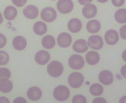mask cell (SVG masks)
<instances>
[{"label":"cell","instance_id":"obj_1","mask_svg":"<svg viewBox=\"0 0 126 103\" xmlns=\"http://www.w3.org/2000/svg\"><path fill=\"white\" fill-rule=\"evenodd\" d=\"M47 71L50 76L54 78H57L62 74L63 72V66L60 62L52 61L47 65Z\"/></svg>","mask_w":126,"mask_h":103},{"label":"cell","instance_id":"obj_2","mask_svg":"<svg viewBox=\"0 0 126 103\" xmlns=\"http://www.w3.org/2000/svg\"><path fill=\"white\" fill-rule=\"evenodd\" d=\"M69 90L66 86H59L54 90V97L59 101H63L67 100L69 96Z\"/></svg>","mask_w":126,"mask_h":103},{"label":"cell","instance_id":"obj_3","mask_svg":"<svg viewBox=\"0 0 126 103\" xmlns=\"http://www.w3.org/2000/svg\"><path fill=\"white\" fill-rule=\"evenodd\" d=\"M84 81L83 76L79 72H73L68 77V83L73 88H79Z\"/></svg>","mask_w":126,"mask_h":103},{"label":"cell","instance_id":"obj_4","mask_svg":"<svg viewBox=\"0 0 126 103\" xmlns=\"http://www.w3.org/2000/svg\"><path fill=\"white\" fill-rule=\"evenodd\" d=\"M40 16L43 21L47 23H51L56 20L57 17V13L53 8L47 7L42 10Z\"/></svg>","mask_w":126,"mask_h":103},{"label":"cell","instance_id":"obj_5","mask_svg":"<svg viewBox=\"0 0 126 103\" xmlns=\"http://www.w3.org/2000/svg\"><path fill=\"white\" fill-rule=\"evenodd\" d=\"M57 7L61 13L67 14L73 9L74 4L71 0H59L57 2Z\"/></svg>","mask_w":126,"mask_h":103},{"label":"cell","instance_id":"obj_6","mask_svg":"<svg viewBox=\"0 0 126 103\" xmlns=\"http://www.w3.org/2000/svg\"><path fill=\"white\" fill-rule=\"evenodd\" d=\"M68 64L71 68L74 70H79L83 67L85 61L83 58L79 55H73L69 58Z\"/></svg>","mask_w":126,"mask_h":103},{"label":"cell","instance_id":"obj_7","mask_svg":"<svg viewBox=\"0 0 126 103\" xmlns=\"http://www.w3.org/2000/svg\"><path fill=\"white\" fill-rule=\"evenodd\" d=\"M104 42L102 38L99 35L91 36L88 38V46L94 50L101 49L103 47Z\"/></svg>","mask_w":126,"mask_h":103},{"label":"cell","instance_id":"obj_8","mask_svg":"<svg viewBox=\"0 0 126 103\" xmlns=\"http://www.w3.org/2000/svg\"><path fill=\"white\" fill-rule=\"evenodd\" d=\"M99 79L104 85L109 86L113 81V76L111 72L107 70H104L99 75Z\"/></svg>","mask_w":126,"mask_h":103},{"label":"cell","instance_id":"obj_9","mask_svg":"<svg viewBox=\"0 0 126 103\" xmlns=\"http://www.w3.org/2000/svg\"><path fill=\"white\" fill-rule=\"evenodd\" d=\"M72 42L71 37L68 33H62L57 38V42L59 46L63 48L69 47Z\"/></svg>","mask_w":126,"mask_h":103},{"label":"cell","instance_id":"obj_10","mask_svg":"<svg viewBox=\"0 0 126 103\" xmlns=\"http://www.w3.org/2000/svg\"><path fill=\"white\" fill-rule=\"evenodd\" d=\"M50 60V55L47 51H40L37 53L35 56L36 63L40 65L46 64Z\"/></svg>","mask_w":126,"mask_h":103},{"label":"cell","instance_id":"obj_11","mask_svg":"<svg viewBox=\"0 0 126 103\" xmlns=\"http://www.w3.org/2000/svg\"><path fill=\"white\" fill-rule=\"evenodd\" d=\"M105 39L109 45H114L119 40V36L116 31L115 30H109L105 35Z\"/></svg>","mask_w":126,"mask_h":103},{"label":"cell","instance_id":"obj_12","mask_svg":"<svg viewBox=\"0 0 126 103\" xmlns=\"http://www.w3.org/2000/svg\"><path fill=\"white\" fill-rule=\"evenodd\" d=\"M97 13V7L92 4H86L82 9V14L86 18H92Z\"/></svg>","mask_w":126,"mask_h":103},{"label":"cell","instance_id":"obj_13","mask_svg":"<svg viewBox=\"0 0 126 103\" xmlns=\"http://www.w3.org/2000/svg\"><path fill=\"white\" fill-rule=\"evenodd\" d=\"M23 14L28 19H34L38 15V10L34 5H29L23 10Z\"/></svg>","mask_w":126,"mask_h":103},{"label":"cell","instance_id":"obj_14","mask_svg":"<svg viewBox=\"0 0 126 103\" xmlns=\"http://www.w3.org/2000/svg\"><path fill=\"white\" fill-rule=\"evenodd\" d=\"M42 92L40 89L37 87H32L27 92V96L32 101H37L42 97Z\"/></svg>","mask_w":126,"mask_h":103},{"label":"cell","instance_id":"obj_15","mask_svg":"<svg viewBox=\"0 0 126 103\" xmlns=\"http://www.w3.org/2000/svg\"><path fill=\"white\" fill-rule=\"evenodd\" d=\"M12 44L14 48L17 51H23L26 47L27 42L24 37L17 36L13 39Z\"/></svg>","mask_w":126,"mask_h":103},{"label":"cell","instance_id":"obj_16","mask_svg":"<svg viewBox=\"0 0 126 103\" xmlns=\"http://www.w3.org/2000/svg\"><path fill=\"white\" fill-rule=\"evenodd\" d=\"M73 49L78 53H83L88 50V47L85 39H78L74 42L73 47Z\"/></svg>","mask_w":126,"mask_h":103},{"label":"cell","instance_id":"obj_17","mask_svg":"<svg viewBox=\"0 0 126 103\" xmlns=\"http://www.w3.org/2000/svg\"><path fill=\"white\" fill-rule=\"evenodd\" d=\"M68 27L73 33H78L82 29V23L77 18L71 19L68 23Z\"/></svg>","mask_w":126,"mask_h":103},{"label":"cell","instance_id":"obj_18","mask_svg":"<svg viewBox=\"0 0 126 103\" xmlns=\"http://www.w3.org/2000/svg\"><path fill=\"white\" fill-rule=\"evenodd\" d=\"M86 61L90 65H96L100 60V56L98 53L94 51L88 52L85 56Z\"/></svg>","mask_w":126,"mask_h":103},{"label":"cell","instance_id":"obj_19","mask_svg":"<svg viewBox=\"0 0 126 103\" xmlns=\"http://www.w3.org/2000/svg\"><path fill=\"white\" fill-rule=\"evenodd\" d=\"M4 15L6 20L9 21L13 20L17 15V10L12 6H7L4 11Z\"/></svg>","mask_w":126,"mask_h":103},{"label":"cell","instance_id":"obj_20","mask_svg":"<svg viewBox=\"0 0 126 103\" xmlns=\"http://www.w3.org/2000/svg\"><path fill=\"white\" fill-rule=\"evenodd\" d=\"M101 29V23L96 20L90 21L87 24V29L90 33H95L99 31Z\"/></svg>","mask_w":126,"mask_h":103},{"label":"cell","instance_id":"obj_21","mask_svg":"<svg viewBox=\"0 0 126 103\" xmlns=\"http://www.w3.org/2000/svg\"><path fill=\"white\" fill-rule=\"evenodd\" d=\"M42 44L43 47L47 49H50L54 47L56 44V41L52 36L46 35L42 39Z\"/></svg>","mask_w":126,"mask_h":103},{"label":"cell","instance_id":"obj_22","mask_svg":"<svg viewBox=\"0 0 126 103\" xmlns=\"http://www.w3.org/2000/svg\"><path fill=\"white\" fill-rule=\"evenodd\" d=\"M35 33L38 35H43L47 31V26L42 21H37L34 25L33 27Z\"/></svg>","mask_w":126,"mask_h":103},{"label":"cell","instance_id":"obj_23","mask_svg":"<svg viewBox=\"0 0 126 103\" xmlns=\"http://www.w3.org/2000/svg\"><path fill=\"white\" fill-rule=\"evenodd\" d=\"M115 18L118 23L124 24L126 23V9H121L116 12Z\"/></svg>","mask_w":126,"mask_h":103},{"label":"cell","instance_id":"obj_24","mask_svg":"<svg viewBox=\"0 0 126 103\" xmlns=\"http://www.w3.org/2000/svg\"><path fill=\"white\" fill-rule=\"evenodd\" d=\"M13 84L11 81L9 79L0 81V91L2 93H9L12 90Z\"/></svg>","mask_w":126,"mask_h":103},{"label":"cell","instance_id":"obj_25","mask_svg":"<svg viewBox=\"0 0 126 103\" xmlns=\"http://www.w3.org/2000/svg\"><path fill=\"white\" fill-rule=\"evenodd\" d=\"M90 92L94 96H99L102 95L104 92L103 87L97 83L93 84L90 87Z\"/></svg>","mask_w":126,"mask_h":103},{"label":"cell","instance_id":"obj_26","mask_svg":"<svg viewBox=\"0 0 126 103\" xmlns=\"http://www.w3.org/2000/svg\"><path fill=\"white\" fill-rule=\"evenodd\" d=\"M11 76V73L6 68H0V81L9 79Z\"/></svg>","mask_w":126,"mask_h":103},{"label":"cell","instance_id":"obj_27","mask_svg":"<svg viewBox=\"0 0 126 103\" xmlns=\"http://www.w3.org/2000/svg\"><path fill=\"white\" fill-rule=\"evenodd\" d=\"M9 60L8 53L4 51H0V65H5Z\"/></svg>","mask_w":126,"mask_h":103},{"label":"cell","instance_id":"obj_28","mask_svg":"<svg viewBox=\"0 0 126 103\" xmlns=\"http://www.w3.org/2000/svg\"><path fill=\"white\" fill-rule=\"evenodd\" d=\"M72 102L73 103H86L87 100L84 96L82 95H77L73 97Z\"/></svg>","mask_w":126,"mask_h":103},{"label":"cell","instance_id":"obj_29","mask_svg":"<svg viewBox=\"0 0 126 103\" xmlns=\"http://www.w3.org/2000/svg\"><path fill=\"white\" fill-rule=\"evenodd\" d=\"M13 4L16 7H23L26 4L27 0H12Z\"/></svg>","mask_w":126,"mask_h":103},{"label":"cell","instance_id":"obj_30","mask_svg":"<svg viewBox=\"0 0 126 103\" xmlns=\"http://www.w3.org/2000/svg\"><path fill=\"white\" fill-rule=\"evenodd\" d=\"M6 38L3 34L0 33V49L2 48L5 46L6 44Z\"/></svg>","mask_w":126,"mask_h":103},{"label":"cell","instance_id":"obj_31","mask_svg":"<svg viewBox=\"0 0 126 103\" xmlns=\"http://www.w3.org/2000/svg\"><path fill=\"white\" fill-rule=\"evenodd\" d=\"M119 33H120L121 37L123 39H126V25L123 26L121 27Z\"/></svg>","mask_w":126,"mask_h":103},{"label":"cell","instance_id":"obj_32","mask_svg":"<svg viewBox=\"0 0 126 103\" xmlns=\"http://www.w3.org/2000/svg\"><path fill=\"white\" fill-rule=\"evenodd\" d=\"M111 2L116 7H121L124 4V0H111Z\"/></svg>","mask_w":126,"mask_h":103},{"label":"cell","instance_id":"obj_33","mask_svg":"<svg viewBox=\"0 0 126 103\" xmlns=\"http://www.w3.org/2000/svg\"><path fill=\"white\" fill-rule=\"evenodd\" d=\"M14 103H26L27 101L26 100H25L24 98H21V97H19V98H17L15 99V100H14Z\"/></svg>","mask_w":126,"mask_h":103},{"label":"cell","instance_id":"obj_34","mask_svg":"<svg viewBox=\"0 0 126 103\" xmlns=\"http://www.w3.org/2000/svg\"><path fill=\"white\" fill-rule=\"evenodd\" d=\"M93 103H106L107 101L104 100V98H96L94 100H93Z\"/></svg>","mask_w":126,"mask_h":103},{"label":"cell","instance_id":"obj_35","mask_svg":"<svg viewBox=\"0 0 126 103\" xmlns=\"http://www.w3.org/2000/svg\"><path fill=\"white\" fill-rule=\"evenodd\" d=\"M121 73L123 77L126 79V65H124V66L122 67L121 69Z\"/></svg>","mask_w":126,"mask_h":103},{"label":"cell","instance_id":"obj_36","mask_svg":"<svg viewBox=\"0 0 126 103\" xmlns=\"http://www.w3.org/2000/svg\"><path fill=\"white\" fill-rule=\"evenodd\" d=\"M92 1V0H78L79 3L81 5H86L90 4Z\"/></svg>","mask_w":126,"mask_h":103},{"label":"cell","instance_id":"obj_37","mask_svg":"<svg viewBox=\"0 0 126 103\" xmlns=\"http://www.w3.org/2000/svg\"><path fill=\"white\" fill-rule=\"evenodd\" d=\"M0 103H9V101L6 97H0Z\"/></svg>","mask_w":126,"mask_h":103},{"label":"cell","instance_id":"obj_38","mask_svg":"<svg viewBox=\"0 0 126 103\" xmlns=\"http://www.w3.org/2000/svg\"><path fill=\"white\" fill-rule=\"evenodd\" d=\"M119 103H126V96H124L120 99L119 100Z\"/></svg>","mask_w":126,"mask_h":103},{"label":"cell","instance_id":"obj_39","mask_svg":"<svg viewBox=\"0 0 126 103\" xmlns=\"http://www.w3.org/2000/svg\"><path fill=\"white\" fill-rule=\"evenodd\" d=\"M123 59L124 61L126 62V50H125L123 53Z\"/></svg>","mask_w":126,"mask_h":103},{"label":"cell","instance_id":"obj_40","mask_svg":"<svg viewBox=\"0 0 126 103\" xmlns=\"http://www.w3.org/2000/svg\"><path fill=\"white\" fill-rule=\"evenodd\" d=\"M2 21H3V18H2V14L0 12V24L2 23Z\"/></svg>","mask_w":126,"mask_h":103},{"label":"cell","instance_id":"obj_41","mask_svg":"<svg viewBox=\"0 0 126 103\" xmlns=\"http://www.w3.org/2000/svg\"><path fill=\"white\" fill-rule=\"evenodd\" d=\"M97 1H98V2H101V3H104V2H107L109 0H97Z\"/></svg>","mask_w":126,"mask_h":103},{"label":"cell","instance_id":"obj_42","mask_svg":"<svg viewBox=\"0 0 126 103\" xmlns=\"http://www.w3.org/2000/svg\"><path fill=\"white\" fill-rule=\"evenodd\" d=\"M52 1H54V0H52Z\"/></svg>","mask_w":126,"mask_h":103}]
</instances>
